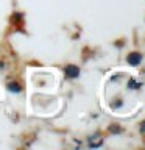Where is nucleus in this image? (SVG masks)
Returning <instances> with one entry per match:
<instances>
[{
  "label": "nucleus",
  "instance_id": "1",
  "mask_svg": "<svg viewBox=\"0 0 145 150\" xmlns=\"http://www.w3.org/2000/svg\"><path fill=\"white\" fill-rule=\"evenodd\" d=\"M140 59H142V56H140L139 53H131L128 56V61L131 64H137V63H140Z\"/></svg>",
  "mask_w": 145,
  "mask_h": 150
},
{
  "label": "nucleus",
  "instance_id": "2",
  "mask_svg": "<svg viewBox=\"0 0 145 150\" xmlns=\"http://www.w3.org/2000/svg\"><path fill=\"white\" fill-rule=\"evenodd\" d=\"M65 72L69 74V77H77V75L80 74V70H78V67H75V66H67Z\"/></svg>",
  "mask_w": 145,
  "mask_h": 150
}]
</instances>
